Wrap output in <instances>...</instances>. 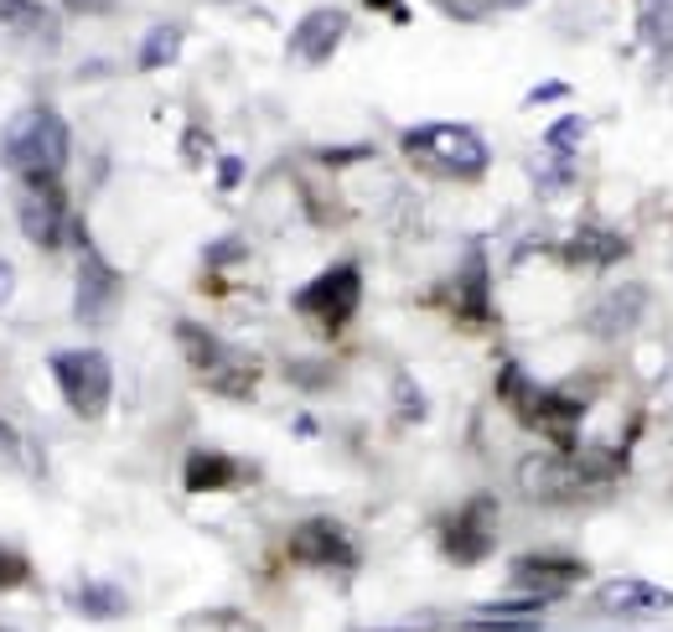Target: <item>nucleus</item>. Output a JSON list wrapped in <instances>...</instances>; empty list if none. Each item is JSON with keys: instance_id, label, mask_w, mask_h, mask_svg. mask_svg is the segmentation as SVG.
Here are the masks:
<instances>
[{"instance_id": "nucleus-22", "label": "nucleus", "mask_w": 673, "mask_h": 632, "mask_svg": "<svg viewBox=\"0 0 673 632\" xmlns=\"http://www.w3.org/2000/svg\"><path fill=\"white\" fill-rule=\"evenodd\" d=\"M0 22L37 26V22H42V5H37V0H0Z\"/></svg>"}, {"instance_id": "nucleus-9", "label": "nucleus", "mask_w": 673, "mask_h": 632, "mask_svg": "<svg viewBox=\"0 0 673 632\" xmlns=\"http://www.w3.org/2000/svg\"><path fill=\"white\" fill-rule=\"evenodd\" d=\"M290 560L326 575H352L358 570V545L337 519H306L290 529Z\"/></svg>"}, {"instance_id": "nucleus-26", "label": "nucleus", "mask_w": 673, "mask_h": 632, "mask_svg": "<svg viewBox=\"0 0 673 632\" xmlns=\"http://www.w3.org/2000/svg\"><path fill=\"white\" fill-rule=\"evenodd\" d=\"M560 94H570L565 84H539L534 94H528V104H544V99H560Z\"/></svg>"}, {"instance_id": "nucleus-4", "label": "nucleus", "mask_w": 673, "mask_h": 632, "mask_svg": "<svg viewBox=\"0 0 673 632\" xmlns=\"http://www.w3.org/2000/svg\"><path fill=\"white\" fill-rule=\"evenodd\" d=\"M47 369L58 379V394L67 399V410L78 420H104L109 414V399H114V369L99 348H67V352H52Z\"/></svg>"}, {"instance_id": "nucleus-30", "label": "nucleus", "mask_w": 673, "mask_h": 632, "mask_svg": "<svg viewBox=\"0 0 673 632\" xmlns=\"http://www.w3.org/2000/svg\"><path fill=\"white\" fill-rule=\"evenodd\" d=\"M0 632H11V628H0Z\"/></svg>"}, {"instance_id": "nucleus-10", "label": "nucleus", "mask_w": 673, "mask_h": 632, "mask_svg": "<svg viewBox=\"0 0 673 632\" xmlns=\"http://www.w3.org/2000/svg\"><path fill=\"white\" fill-rule=\"evenodd\" d=\"M120 296H125L120 270H114L104 255L84 249V260H78V285H73V317H78L84 327H104L109 317L120 311Z\"/></svg>"}, {"instance_id": "nucleus-29", "label": "nucleus", "mask_w": 673, "mask_h": 632, "mask_svg": "<svg viewBox=\"0 0 673 632\" xmlns=\"http://www.w3.org/2000/svg\"><path fill=\"white\" fill-rule=\"evenodd\" d=\"M363 5H369V11H399V0H363ZM399 16H404V11H399Z\"/></svg>"}, {"instance_id": "nucleus-12", "label": "nucleus", "mask_w": 673, "mask_h": 632, "mask_svg": "<svg viewBox=\"0 0 673 632\" xmlns=\"http://www.w3.org/2000/svg\"><path fill=\"white\" fill-rule=\"evenodd\" d=\"M249 478H254L249 461L223 457V451H192V457L182 461V487L187 493H228V487H239Z\"/></svg>"}, {"instance_id": "nucleus-16", "label": "nucleus", "mask_w": 673, "mask_h": 632, "mask_svg": "<svg viewBox=\"0 0 673 632\" xmlns=\"http://www.w3.org/2000/svg\"><path fill=\"white\" fill-rule=\"evenodd\" d=\"M607 611H663L673 607L669 591L648 586V581H611V586H601V596H596Z\"/></svg>"}, {"instance_id": "nucleus-17", "label": "nucleus", "mask_w": 673, "mask_h": 632, "mask_svg": "<svg viewBox=\"0 0 673 632\" xmlns=\"http://www.w3.org/2000/svg\"><path fill=\"white\" fill-rule=\"evenodd\" d=\"M457 296H461V317H466V322H493V290H487V264H482L477 255H472V264L461 270Z\"/></svg>"}, {"instance_id": "nucleus-15", "label": "nucleus", "mask_w": 673, "mask_h": 632, "mask_svg": "<svg viewBox=\"0 0 673 632\" xmlns=\"http://www.w3.org/2000/svg\"><path fill=\"white\" fill-rule=\"evenodd\" d=\"M176 343H182V358H187L202 379L223 369V363H228V352H234L228 343H217L208 327H197V322H176Z\"/></svg>"}, {"instance_id": "nucleus-7", "label": "nucleus", "mask_w": 673, "mask_h": 632, "mask_svg": "<svg viewBox=\"0 0 673 632\" xmlns=\"http://www.w3.org/2000/svg\"><path fill=\"white\" fill-rule=\"evenodd\" d=\"M590 570L581 555H565V549H528V555H519L513 566H508V586L519 591L523 602H534V607H544V602H560V596H570V591L586 581Z\"/></svg>"}, {"instance_id": "nucleus-1", "label": "nucleus", "mask_w": 673, "mask_h": 632, "mask_svg": "<svg viewBox=\"0 0 673 632\" xmlns=\"http://www.w3.org/2000/svg\"><path fill=\"white\" fill-rule=\"evenodd\" d=\"M502 405L519 414L523 425L544 436L554 451H581V420H586V399H575L570 389H544L534 379H523L519 369H502Z\"/></svg>"}, {"instance_id": "nucleus-5", "label": "nucleus", "mask_w": 673, "mask_h": 632, "mask_svg": "<svg viewBox=\"0 0 673 632\" xmlns=\"http://www.w3.org/2000/svg\"><path fill=\"white\" fill-rule=\"evenodd\" d=\"M358 301H363V270L352 260L332 264V270H322L316 281H306L296 290V311L306 322H316L326 337H337L358 317Z\"/></svg>"}, {"instance_id": "nucleus-27", "label": "nucleus", "mask_w": 673, "mask_h": 632, "mask_svg": "<svg viewBox=\"0 0 673 632\" xmlns=\"http://www.w3.org/2000/svg\"><path fill=\"white\" fill-rule=\"evenodd\" d=\"M0 457H16V431L0 420Z\"/></svg>"}, {"instance_id": "nucleus-24", "label": "nucleus", "mask_w": 673, "mask_h": 632, "mask_svg": "<svg viewBox=\"0 0 673 632\" xmlns=\"http://www.w3.org/2000/svg\"><path fill=\"white\" fill-rule=\"evenodd\" d=\"M63 11H73V16H104V11H114V0H63Z\"/></svg>"}, {"instance_id": "nucleus-13", "label": "nucleus", "mask_w": 673, "mask_h": 632, "mask_svg": "<svg viewBox=\"0 0 673 632\" xmlns=\"http://www.w3.org/2000/svg\"><path fill=\"white\" fill-rule=\"evenodd\" d=\"M637 317H643V285H622V290L601 296V306L586 317V327L596 337H627L637 327Z\"/></svg>"}, {"instance_id": "nucleus-8", "label": "nucleus", "mask_w": 673, "mask_h": 632, "mask_svg": "<svg viewBox=\"0 0 673 632\" xmlns=\"http://www.w3.org/2000/svg\"><path fill=\"white\" fill-rule=\"evenodd\" d=\"M16 223L37 249H63L67 239V193L63 176H22L16 197Z\"/></svg>"}, {"instance_id": "nucleus-28", "label": "nucleus", "mask_w": 673, "mask_h": 632, "mask_svg": "<svg viewBox=\"0 0 673 632\" xmlns=\"http://www.w3.org/2000/svg\"><path fill=\"white\" fill-rule=\"evenodd\" d=\"M239 176H244L239 161H223V176H217V182H223V187H239Z\"/></svg>"}, {"instance_id": "nucleus-3", "label": "nucleus", "mask_w": 673, "mask_h": 632, "mask_svg": "<svg viewBox=\"0 0 673 632\" xmlns=\"http://www.w3.org/2000/svg\"><path fill=\"white\" fill-rule=\"evenodd\" d=\"M0 156L16 176H63L67 166V125L58 110L32 104V110L11 114L5 135H0Z\"/></svg>"}, {"instance_id": "nucleus-21", "label": "nucleus", "mask_w": 673, "mask_h": 632, "mask_svg": "<svg viewBox=\"0 0 673 632\" xmlns=\"http://www.w3.org/2000/svg\"><path fill=\"white\" fill-rule=\"evenodd\" d=\"M26 575H32V566H26L22 549H5V545H0V591H16Z\"/></svg>"}, {"instance_id": "nucleus-14", "label": "nucleus", "mask_w": 673, "mask_h": 632, "mask_svg": "<svg viewBox=\"0 0 673 632\" xmlns=\"http://www.w3.org/2000/svg\"><path fill=\"white\" fill-rule=\"evenodd\" d=\"M627 255H632V244L622 239V234L601 228V223H581L565 244L570 264H616V260H627Z\"/></svg>"}, {"instance_id": "nucleus-2", "label": "nucleus", "mask_w": 673, "mask_h": 632, "mask_svg": "<svg viewBox=\"0 0 673 632\" xmlns=\"http://www.w3.org/2000/svg\"><path fill=\"white\" fill-rule=\"evenodd\" d=\"M399 151L410 156L425 176H446V182H477L493 166V151L472 125H451V120H435V125H414L399 135Z\"/></svg>"}, {"instance_id": "nucleus-6", "label": "nucleus", "mask_w": 673, "mask_h": 632, "mask_svg": "<svg viewBox=\"0 0 673 632\" xmlns=\"http://www.w3.org/2000/svg\"><path fill=\"white\" fill-rule=\"evenodd\" d=\"M498 545V498L477 493L440 519V555L451 566H482Z\"/></svg>"}, {"instance_id": "nucleus-25", "label": "nucleus", "mask_w": 673, "mask_h": 632, "mask_svg": "<svg viewBox=\"0 0 673 632\" xmlns=\"http://www.w3.org/2000/svg\"><path fill=\"white\" fill-rule=\"evenodd\" d=\"M11 290H16V264L0 260V306L11 301Z\"/></svg>"}, {"instance_id": "nucleus-20", "label": "nucleus", "mask_w": 673, "mask_h": 632, "mask_svg": "<svg viewBox=\"0 0 673 632\" xmlns=\"http://www.w3.org/2000/svg\"><path fill=\"white\" fill-rule=\"evenodd\" d=\"M176 52H182V26H176V22H161L151 37L140 42V58H135V63H140V73H155V67L176 63Z\"/></svg>"}, {"instance_id": "nucleus-23", "label": "nucleus", "mask_w": 673, "mask_h": 632, "mask_svg": "<svg viewBox=\"0 0 673 632\" xmlns=\"http://www.w3.org/2000/svg\"><path fill=\"white\" fill-rule=\"evenodd\" d=\"M581 135H586V120H575V114H570V120H560V125L549 131V151H570Z\"/></svg>"}, {"instance_id": "nucleus-11", "label": "nucleus", "mask_w": 673, "mask_h": 632, "mask_svg": "<svg viewBox=\"0 0 673 632\" xmlns=\"http://www.w3.org/2000/svg\"><path fill=\"white\" fill-rule=\"evenodd\" d=\"M348 37V11H337V5H316V11H306L301 26L290 32V58L296 63H326L337 47Z\"/></svg>"}, {"instance_id": "nucleus-18", "label": "nucleus", "mask_w": 673, "mask_h": 632, "mask_svg": "<svg viewBox=\"0 0 673 632\" xmlns=\"http://www.w3.org/2000/svg\"><path fill=\"white\" fill-rule=\"evenodd\" d=\"M202 384H208L213 394H228V399H249L254 384H260V363L244 358V352H228V363H223L217 373H208Z\"/></svg>"}, {"instance_id": "nucleus-19", "label": "nucleus", "mask_w": 673, "mask_h": 632, "mask_svg": "<svg viewBox=\"0 0 673 632\" xmlns=\"http://www.w3.org/2000/svg\"><path fill=\"white\" fill-rule=\"evenodd\" d=\"M73 607L94 617V622H109V617H125L130 611V596L120 586H104V581H84V586L73 591Z\"/></svg>"}]
</instances>
